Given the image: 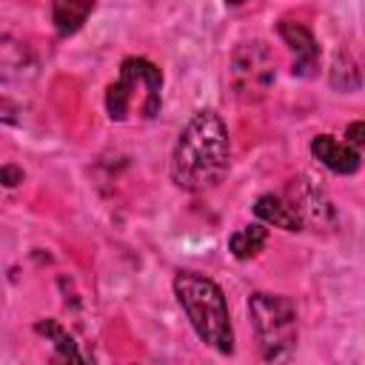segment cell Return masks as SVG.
I'll use <instances>...</instances> for the list:
<instances>
[{"label":"cell","mask_w":365,"mask_h":365,"mask_svg":"<svg viewBox=\"0 0 365 365\" xmlns=\"http://www.w3.org/2000/svg\"><path fill=\"white\" fill-rule=\"evenodd\" d=\"M174 294L182 311L188 314L197 336L205 345L217 348L220 354H231L234 331H231V317H228V302L222 288L197 271H180L174 277Z\"/></svg>","instance_id":"obj_2"},{"label":"cell","mask_w":365,"mask_h":365,"mask_svg":"<svg viewBox=\"0 0 365 365\" xmlns=\"http://www.w3.org/2000/svg\"><path fill=\"white\" fill-rule=\"evenodd\" d=\"M265 240H268V228L254 222V225L237 228V231L231 234V240H228V248H231V254H234L237 259H248V257H257V254L262 251Z\"/></svg>","instance_id":"obj_10"},{"label":"cell","mask_w":365,"mask_h":365,"mask_svg":"<svg viewBox=\"0 0 365 365\" xmlns=\"http://www.w3.org/2000/svg\"><path fill=\"white\" fill-rule=\"evenodd\" d=\"M225 3H231V6H237V3H242V0H225Z\"/></svg>","instance_id":"obj_13"},{"label":"cell","mask_w":365,"mask_h":365,"mask_svg":"<svg viewBox=\"0 0 365 365\" xmlns=\"http://www.w3.org/2000/svg\"><path fill=\"white\" fill-rule=\"evenodd\" d=\"M97 0H51V23L60 34H74L91 14Z\"/></svg>","instance_id":"obj_9"},{"label":"cell","mask_w":365,"mask_h":365,"mask_svg":"<svg viewBox=\"0 0 365 365\" xmlns=\"http://www.w3.org/2000/svg\"><path fill=\"white\" fill-rule=\"evenodd\" d=\"M251 322L265 359H285L297 345V311L279 294H254L248 302Z\"/></svg>","instance_id":"obj_4"},{"label":"cell","mask_w":365,"mask_h":365,"mask_svg":"<svg viewBox=\"0 0 365 365\" xmlns=\"http://www.w3.org/2000/svg\"><path fill=\"white\" fill-rule=\"evenodd\" d=\"M345 143H351L354 148H362L365 145V123H351L348 131H345Z\"/></svg>","instance_id":"obj_11"},{"label":"cell","mask_w":365,"mask_h":365,"mask_svg":"<svg viewBox=\"0 0 365 365\" xmlns=\"http://www.w3.org/2000/svg\"><path fill=\"white\" fill-rule=\"evenodd\" d=\"M231 86L237 91L240 100L245 103H257L262 100L277 77V57L274 51L262 43V40H248L240 43L237 51L231 54Z\"/></svg>","instance_id":"obj_5"},{"label":"cell","mask_w":365,"mask_h":365,"mask_svg":"<svg viewBox=\"0 0 365 365\" xmlns=\"http://www.w3.org/2000/svg\"><path fill=\"white\" fill-rule=\"evenodd\" d=\"M0 174H3V182H6V185H17V182L23 180V171H17V168H11V165H3Z\"/></svg>","instance_id":"obj_12"},{"label":"cell","mask_w":365,"mask_h":365,"mask_svg":"<svg viewBox=\"0 0 365 365\" xmlns=\"http://www.w3.org/2000/svg\"><path fill=\"white\" fill-rule=\"evenodd\" d=\"M160 88H163V74L154 63L143 57L123 60L120 74L106 94L108 117L117 123H125L131 117L151 120L160 111Z\"/></svg>","instance_id":"obj_3"},{"label":"cell","mask_w":365,"mask_h":365,"mask_svg":"<svg viewBox=\"0 0 365 365\" xmlns=\"http://www.w3.org/2000/svg\"><path fill=\"white\" fill-rule=\"evenodd\" d=\"M279 34L282 40L288 43L291 54H294V74H314L317 68V57H319V48H317V40L311 37V31L299 23H279Z\"/></svg>","instance_id":"obj_7"},{"label":"cell","mask_w":365,"mask_h":365,"mask_svg":"<svg viewBox=\"0 0 365 365\" xmlns=\"http://www.w3.org/2000/svg\"><path fill=\"white\" fill-rule=\"evenodd\" d=\"M254 211L268 225H277V228H285V231H299L302 228V217H299L297 205H291L288 200H282L277 194H262L257 200Z\"/></svg>","instance_id":"obj_8"},{"label":"cell","mask_w":365,"mask_h":365,"mask_svg":"<svg viewBox=\"0 0 365 365\" xmlns=\"http://www.w3.org/2000/svg\"><path fill=\"white\" fill-rule=\"evenodd\" d=\"M311 151H314V157H317L322 165H328V168L336 171V174H351V171L359 168V148H354L351 143L336 140V137H331V134L314 137Z\"/></svg>","instance_id":"obj_6"},{"label":"cell","mask_w":365,"mask_h":365,"mask_svg":"<svg viewBox=\"0 0 365 365\" xmlns=\"http://www.w3.org/2000/svg\"><path fill=\"white\" fill-rule=\"evenodd\" d=\"M231 163V143L225 123L214 111H197L180 131L171 154V177L185 191L214 188Z\"/></svg>","instance_id":"obj_1"}]
</instances>
